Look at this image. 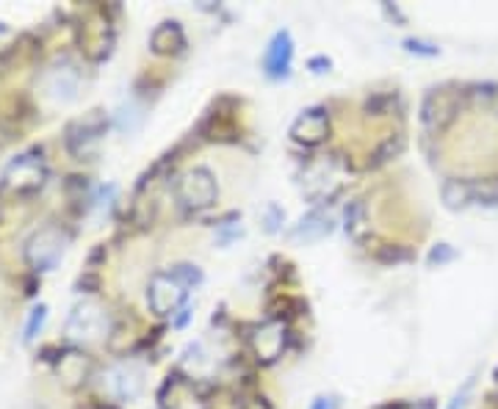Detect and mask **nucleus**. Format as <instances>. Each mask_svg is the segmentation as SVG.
Masks as SVG:
<instances>
[{
  "label": "nucleus",
  "instance_id": "obj_15",
  "mask_svg": "<svg viewBox=\"0 0 498 409\" xmlns=\"http://www.w3.org/2000/svg\"><path fill=\"white\" fill-rule=\"evenodd\" d=\"M150 48L158 53V56H169V53H180L186 48V36H183V28L174 20H166L161 23L153 36H150Z\"/></svg>",
  "mask_w": 498,
  "mask_h": 409
},
{
  "label": "nucleus",
  "instance_id": "obj_23",
  "mask_svg": "<svg viewBox=\"0 0 498 409\" xmlns=\"http://www.w3.org/2000/svg\"><path fill=\"white\" fill-rule=\"evenodd\" d=\"M283 218H286V216H283V210H280L277 205H268V210H266V221H268L266 230H268V233H277L280 224H283Z\"/></svg>",
  "mask_w": 498,
  "mask_h": 409
},
{
  "label": "nucleus",
  "instance_id": "obj_27",
  "mask_svg": "<svg viewBox=\"0 0 498 409\" xmlns=\"http://www.w3.org/2000/svg\"><path fill=\"white\" fill-rule=\"evenodd\" d=\"M28 409H36V406H28Z\"/></svg>",
  "mask_w": 498,
  "mask_h": 409
},
{
  "label": "nucleus",
  "instance_id": "obj_18",
  "mask_svg": "<svg viewBox=\"0 0 498 409\" xmlns=\"http://www.w3.org/2000/svg\"><path fill=\"white\" fill-rule=\"evenodd\" d=\"M346 233L352 238H363L366 236V205L363 202H352L346 208Z\"/></svg>",
  "mask_w": 498,
  "mask_h": 409
},
{
  "label": "nucleus",
  "instance_id": "obj_3",
  "mask_svg": "<svg viewBox=\"0 0 498 409\" xmlns=\"http://www.w3.org/2000/svg\"><path fill=\"white\" fill-rule=\"evenodd\" d=\"M70 246V236L59 224H48L25 241V260L33 271H53Z\"/></svg>",
  "mask_w": 498,
  "mask_h": 409
},
{
  "label": "nucleus",
  "instance_id": "obj_1",
  "mask_svg": "<svg viewBox=\"0 0 498 409\" xmlns=\"http://www.w3.org/2000/svg\"><path fill=\"white\" fill-rule=\"evenodd\" d=\"M343 163L335 158V155H324V158H315L310 161L302 174H299V186H302V194L310 200V202H324V200H333L341 186H343Z\"/></svg>",
  "mask_w": 498,
  "mask_h": 409
},
{
  "label": "nucleus",
  "instance_id": "obj_7",
  "mask_svg": "<svg viewBox=\"0 0 498 409\" xmlns=\"http://www.w3.org/2000/svg\"><path fill=\"white\" fill-rule=\"evenodd\" d=\"M189 285L180 280L174 271H161V274H155L147 285V304L155 315H174L180 307L186 304V291Z\"/></svg>",
  "mask_w": 498,
  "mask_h": 409
},
{
  "label": "nucleus",
  "instance_id": "obj_4",
  "mask_svg": "<svg viewBox=\"0 0 498 409\" xmlns=\"http://www.w3.org/2000/svg\"><path fill=\"white\" fill-rule=\"evenodd\" d=\"M44 180H48V166H44L39 155L28 153L9 161V166L4 169V177H0V189L14 197H28L44 186Z\"/></svg>",
  "mask_w": 498,
  "mask_h": 409
},
{
  "label": "nucleus",
  "instance_id": "obj_26",
  "mask_svg": "<svg viewBox=\"0 0 498 409\" xmlns=\"http://www.w3.org/2000/svg\"><path fill=\"white\" fill-rule=\"evenodd\" d=\"M495 385H498V371H495Z\"/></svg>",
  "mask_w": 498,
  "mask_h": 409
},
{
  "label": "nucleus",
  "instance_id": "obj_20",
  "mask_svg": "<svg viewBox=\"0 0 498 409\" xmlns=\"http://www.w3.org/2000/svg\"><path fill=\"white\" fill-rule=\"evenodd\" d=\"M44 318H48V307H44V304H39V307L31 310L28 324H25V332H23V340H25V343H31V340L39 335V330H42V324H44Z\"/></svg>",
  "mask_w": 498,
  "mask_h": 409
},
{
  "label": "nucleus",
  "instance_id": "obj_19",
  "mask_svg": "<svg viewBox=\"0 0 498 409\" xmlns=\"http://www.w3.org/2000/svg\"><path fill=\"white\" fill-rule=\"evenodd\" d=\"M142 119H145V114H142V108L136 106L133 100L130 103H122L119 111H117V125H119V130H127V133H133L136 127H139Z\"/></svg>",
  "mask_w": 498,
  "mask_h": 409
},
{
  "label": "nucleus",
  "instance_id": "obj_14",
  "mask_svg": "<svg viewBox=\"0 0 498 409\" xmlns=\"http://www.w3.org/2000/svg\"><path fill=\"white\" fill-rule=\"evenodd\" d=\"M457 114V100L446 88H435V92L427 95L424 100V125L429 130H440L446 122H451V116Z\"/></svg>",
  "mask_w": 498,
  "mask_h": 409
},
{
  "label": "nucleus",
  "instance_id": "obj_25",
  "mask_svg": "<svg viewBox=\"0 0 498 409\" xmlns=\"http://www.w3.org/2000/svg\"><path fill=\"white\" fill-rule=\"evenodd\" d=\"M338 404H335V398H315L313 404H310V409H335Z\"/></svg>",
  "mask_w": 498,
  "mask_h": 409
},
{
  "label": "nucleus",
  "instance_id": "obj_13",
  "mask_svg": "<svg viewBox=\"0 0 498 409\" xmlns=\"http://www.w3.org/2000/svg\"><path fill=\"white\" fill-rule=\"evenodd\" d=\"M333 233V216L322 208H315L310 213H305L296 224H294V230H291V238L296 244H315V241H322Z\"/></svg>",
  "mask_w": 498,
  "mask_h": 409
},
{
  "label": "nucleus",
  "instance_id": "obj_5",
  "mask_svg": "<svg viewBox=\"0 0 498 409\" xmlns=\"http://www.w3.org/2000/svg\"><path fill=\"white\" fill-rule=\"evenodd\" d=\"M145 368L133 359H122L100 374V390L114 401H136L145 393Z\"/></svg>",
  "mask_w": 498,
  "mask_h": 409
},
{
  "label": "nucleus",
  "instance_id": "obj_28",
  "mask_svg": "<svg viewBox=\"0 0 498 409\" xmlns=\"http://www.w3.org/2000/svg\"><path fill=\"white\" fill-rule=\"evenodd\" d=\"M0 31H4V25H0Z\"/></svg>",
  "mask_w": 498,
  "mask_h": 409
},
{
  "label": "nucleus",
  "instance_id": "obj_16",
  "mask_svg": "<svg viewBox=\"0 0 498 409\" xmlns=\"http://www.w3.org/2000/svg\"><path fill=\"white\" fill-rule=\"evenodd\" d=\"M443 202L448 210H463L474 205V180H448L443 186Z\"/></svg>",
  "mask_w": 498,
  "mask_h": 409
},
{
  "label": "nucleus",
  "instance_id": "obj_11",
  "mask_svg": "<svg viewBox=\"0 0 498 409\" xmlns=\"http://www.w3.org/2000/svg\"><path fill=\"white\" fill-rule=\"evenodd\" d=\"M291 135H294V142H299L305 147H319L327 139V135H330L327 111H322V108L302 111L296 116V122L291 125Z\"/></svg>",
  "mask_w": 498,
  "mask_h": 409
},
{
  "label": "nucleus",
  "instance_id": "obj_17",
  "mask_svg": "<svg viewBox=\"0 0 498 409\" xmlns=\"http://www.w3.org/2000/svg\"><path fill=\"white\" fill-rule=\"evenodd\" d=\"M211 366H213V359H211V354L205 351V343H192V346L183 351V368H186L192 376L205 374Z\"/></svg>",
  "mask_w": 498,
  "mask_h": 409
},
{
  "label": "nucleus",
  "instance_id": "obj_9",
  "mask_svg": "<svg viewBox=\"0 0 498 409\" xmlns=\"http://www.w3.org/2000/svg\"><path fill=\"white\" fill-rule=\"evenodd\" d=\"M286 343H288V330L283 321H263L249 335V346L260 362H275L286 351Z\"/></svg>",
  "mask_w": 498,
  "mask_h": 409
},
{
  "label": "nucleus",
  "instance_id": "obj_24",
  "mask_svg": "<svg viewBox=\"0 0 498 409\" xmlns=\"http://www.w3.org/2000/svg\"><path fill=\"white\" fill-rule=\"evenodd\" d=\"M451 257H455V249H451L448 244H440V246H435L432 252H429V263L435 265H443V263H448Z\"/></svg>",
  "mask_w": 498,
  "mask_h": 409
},
{
  "label": "nucleus",
  "instance_id": "obj_22",
  "mask_svg": "<svg viewBox=\"0 0 498 409\" xmlns=\"http://www.w3.org/2000/svg\"><path fill=\"white\" fill-rule=\"evenodd\" d=\"M404 51L418 53V56H437V44H429V42H421V39H407Z\"/></svg>",
  "mask_w": 498,
  "mask_h": 409
},
{
  "label": "nucleus",
  "instance_id": "obj_10",
  "mask_svg": "<svg viewBox=\"0 0 498 409\" xmlns=\"http://www.w3.org/2000/svg\"><path fill=\"white\" fill-rule=\"evenodd\" d=\"M106 133V116L100 111H92L89 116L78 119L70 125L67 130V147L75 153V155H89L92 147L100 142V135Z\"/></svg>",
  "mask_w": 498,
  "mask_h": 409
},
{
  "label": "nucleus",
  "instance_id": "obj_6",
  "mask_svg": "<svg viewBox=\"0 0 498 409\" xmlns=\"http://www.w3.org/2000/svg\"><path fill=\"white\" fill-rule=\"evenodd\" d=\"M216 180L208 169L194 166L177 177V200L189 210H205L216 202Z\"/></svg>",
  "mask_w": 498,
  "mask_h": 409
},
{
  "label": "nucleus",
  "instance_id": "obj_2",
  "mask_svg": "<svg viewBox=\"0 0 498 409\" xmlns=\"http://www.w3.org/2000/svg\"><path fill=\"white\" fill-rule=\"evenodd\" d=\"M111 332V315L103 304L83 299L72 307L67 318V338L72 343L89 346V343H100Z\"/></svg>",
  "mask_w": 498,
  "mask_h": 409
},
{
  "label": "nucleus",
  "instance_id": "obj_12",
  "mask_svg": "<svg viewBox=\"0 0 498 409\" xmlns=\"http://www.w3.org/2000/svg\"><path fill=\"white\" fill-rule=\"evenodd\" d=\"M291 61H294V39L288 31H277L263 53V70L271 78H286L291 72Z\"/></svg>",
  "mask_w": 498,
  "mask_h": 409
},
{
  "label": "nucleus",
  "instance_id": "obj_21",
  "mask_svg": "<svg viewBox=\"0 0 498 409\" xmlns=\"http://www.w3.org/2000/svg\"><path fill=\"white\" fill-rule=\"evenodd\" d=\"M471 393H474V379H465V385L455 393V398L448 401V406H446V409H465V406H468V401H471Z\"/></svg>",
  "mask_w": 498,
  "mask_h": 409
},
{
  "label": "nucleus",
  "instance_id": "obj_8",
  "mask_svg": "<svg viewBox=\"0 0 498 409\" xmlns=\"http://www.w3.org/2000/svg\"><path fill=\"white\" fill-rule=\"evenodd\" d=\"M42 86H44V95H48L53 103H72L78 98V88H80V72L75 64H70L67 59H59L56 64L48 67L42 78Z\"/></svg>",
  "mask_w": 498,
  "mask_h": 409
}]
</instances>
